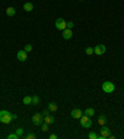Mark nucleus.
<instances>
[{"instance_id": "f257e3e1", "label": "nucleus", "mask_w": 124, "mask_h": 139, "mask_svg": "<svg viewBox=\"0 0 124 139\" xmlns=\"http://www.w3.org/2000/svg\"><path fill=\"white\" fill-rule=\"evenodd\" d=\"M12 119V116L10 114L9 111H0V123H4V124H9Z\"/></svg>"}, {"instance_id": "f03ea898", "label": "nucleus", "mask_w": 124, "mask_h": 139, "mask_svg": "<svg viewBox=\"0 0 124 139\" xmlns=\"http://www.w3.org/2000/svg\"><path fill=\"white\" fill-rule=\"evenodd\" d=\"M79 123H81V125L82 127H85V128H91V125H92V119H91V117H88V116H82L81 118H79Z\"/></svg>"}, {"instance_id": "7ed1b4c3", "label": "nucleus", "mask_w": 124, "mask_h": 139, "mask_svg": "<svg viewBox=\"0 0 124 139\" xmlns=\"http://www.w3.org/2000/svg\"><path fill=\"white\" fill-rule=\"evenodd\" d=\"M114 83H112L111 81H105V82H103V84H102V90L104 91L105 93H112L114 92Z\"/></svg>"}, {"instance_id": "20e7f679", "label": "nucleus", "mask_w": 124, "mask_h": 139, "mask_svg": "<svg viewBox=\"0 0 124 139\" xmlns=\"http://www.w3.org/2000/svg\"><path fill=\"white\" fill-rule=\"evenodd\" d=\"M32 123L35 124V125H40V124H42V121H44V116L41 114V113H35L34 116H32Z\"/></svg>"}, {"instance_id": "39448f33", "label": "nucleus", "mask_w": 124, "mask_h": 139, "mask_svg": "<svg viewBox=\"0 0 124 139\" xmlns=\"http://www.w3.org/2000/svg\"><path fill=\"white\" fill-rule=\"evenodd\" d=\"M55 26L57 30H65L67 28V21L66 20H63L62 18H60L56 20V22H55Z\"/></svg>"}, {"instance_id": "423d86ee", "label": "nucleus", "mask_w": 124, "mask_h": 139, "mask_svg": "<svg viewBox=\"0 0 124 139\" xmlns=\"http://www.w3.org/2000/svg\"><path fill=\"white\" fill-rule=\"evenodd\" d=\"M105 52V46L104 45H102V44H99V45H97V46L94 47V54L98 56L103 55Z\"/></svg>"}, {"instance_id": "0eeeda50", "label": "nucleus", "mask_w": 124, "mask_h": 139, "mask_svg": "<svg viewBox=\"0 0 124 139\" xmlns=\"http://www.w3.org/2000/svg\"><path fill=\"white\" fill-rule=\"evenodd\" d=\"M72 35H73V32H72V29H65V30H62V36L65 40H70V39H72Z\"/></svg>"}, {"instance_id": "6e6552de", "label": "nucleus", "mask_w": 124, "mask_h": 139, "mask_svg": "<svg viewBox=\"0 0 124 139\" xmlns=\"http://www.w3.org/2000/svg\"><path fill=\"white\" fill-rule=\"evenodd\" d=\"M16 56H18V60L19 61H26L27 60V52L25 50H20Z\"/></svg>"}, {"instance_id": "1a4fd4ad", "label": "nucleus", "mask_w": 124, "mask_h": 139, "mask_svg": "<svg viewBox=\"0 0 124 139\" xmlns=\"http://www.w3.org/2000/svg\"><path fill=\"white\" fill-rule=\"evenodd\" d=\"M71 116H72V118L79 119L82 117V111L78 109V108H75V109H72V112H71Z\"/></svg>"}, {"instance_id": "9d476101", "label": "nucleus", "mask_w": 124, "mask_h": 139, "mask_svg": "<svg viewBox=\"0 0 124 139\" xmlns=\"http://www.w3.org/2000/svg\"><path fill=\"white\" fill-rule=\"evenodd\" d=\"M109 134H111V129L108 127H105V125H102V128H101V135L103 138H108Z\"/></svg>"}, {"instance_id": "9b49d317", "label": "nucleus", "mask_w": 124, "mask_h": 139, "mask_svg": "<svg viewBox=\"0 0 124 139\" xmlns=\"http://www.w3.org/2000/svg\"><path fill=\"white\" fill-rule=\"evenodd\" d=\"M24 10H25V11H32V10H34L32 3H25V4H24Z\"/></svg>"}, {"instance_id": "f8f14e48", "label": "nucleus", "mask_w": 124, "mask_h": 139, "mask_svg": "<svg viewBox=\"0 0 124 139\" xmlns=\"http://www.w3.org/2000/svg\"><path fill=\"white\" fill-rule=\"evenodd\" d=\"M48 109H50V112H56L57 111V104L55 102H50L48 103Z\"/></svg>"}, {"instance_id": "ddd939ff", "label": "nucleus", "mask_w": 124, "mask_h": 139, "mask_svg": "<svg viewBox=\"0 0 124 139\" xmlns=\"http://www.w3.org/2000/svg\"><path fill=\"white\" fill-rule=\"evenodd\" d=\"M15 12H16V10L14 9V8H11V6L6 9V15H8V16H14Z\"/></svg>"}, {"instance_id": "4468645a", "label": "nucleus", "mask_w": 124, "mask_h": 139, "mask_svg": "<svg viewBox=\"0 0 124 139\" xmlns=\"http://www.w3.org/2000/svg\"><path fill=\"white\" fill-rule=\"evenodd\" d=\"M22 103L24 104H31L32 103V97H30V96H26V97H24V99H22Z\"/></svg>"}, {"instance_id": "2eb2a0df", "label": "nucleus", "mask_w": 124, "mask_h": 139, "mask_svg": "<svg viewBox=\"0 0 124 139\" xmlns=\"http://www.w3.org/2000/svg\"><path fill=\"white\" fill-rule=\"evenodd\" d=\"M85 114L88 116V117H93L94 116V109L93 108H87L86 111H85Z\"/></svg>"}, {"instance_id": "dca6fc26", "label": "nucleus", "mask_w": 124, "mask_h": 139, "mask_svg": "<svg viewBox=\"0 0 124 139\" xmlns=\"http://www.w3.org/2000/svg\"><path fill=\"white\" fill-rule=\"evenodd\" d=\"M53 121H55V118H53V117H51V116H45V118H44V122H45V123H47V124L53 123Z\"/></svg>"}, {"instance_id": "f3484780", "label": "nucleus", "mask_w": 124, "mask_h": 139, "mask_svg": "<svg viewBox=\"0 0 124 139\" xmlns=\"http://www.w3.org/2000/svg\"><path fill=\"white\" fill-rule=\"evenodd\" d=\"M105 121H107V119H105L104 116H101V117L98 118V123H99V125H104V124H105Z\"/></svg>"}, {"instance_id": "a211bd4d", "label": "nucleus", "mask_w": 124, "mask_h": 139, "mask_svg": "<svg viewBox=\"0 0 124 139\" xmlns=\"http://www.w3.org/2000/svg\"><path fill=\"white\" fill-rule=\"evenodd\" d=\"M85 52H86L87 55H92V54H94V48H92V47H86Z\"/></svg>"}, {"instance_id": "6ab92c4d", "label": "nucleus", "mask_w": 124, "mask_h": 139, "mask_svg": "<svg viewBox=\"0 0 124 139\" xmlns=\"http://www.w3.org/2000/svg\"><path fill=\"white\" fill-rule=\"evenodd\" d=\"M88 138L89 139H98V135H97V133H94V132H91V133L88 134Z\"/></svg>"}, {"instance_id": "aec40b11", "label": "nucleus", "mask_w": 124, "mask_h": 139, "mask_svg": "<svg viewBox=\"0 0 124 139\" xmlns=\"http://www.w3.org/2000/svg\"><path fill=\"white\" fill-rule=\"evenodd\" d=\"M38 103H40V98L37 96H34L32 97V104H38Z\"/></svg>"}, {"instance_id": "412c9836", "label": "nucleus", "mask_w": 124, "mask_h": 139, "mask_svg": "<svg viewBox=\"0 0 124 139\" xmlns=\"http://www.w3.org/2000/svg\"><path fill=\"white\" fill-rule=\"evenodd\" d=\"M24 50H25L26 52H30V51H32V45H30V44H27L26 46L24 47Z\"/></svg>"}, {"instance_id": "4be33fe9", "label": "nucleus", "mask_w": 124, "mask_h": 139, "mask_svg": "<svg viewBox=\"0 0 124 139\" xmlns=\"http://www.w3.org/2000/svg\"><path fill=\"white\" fill-rule=\"evenodd\" d=\"M18 138H19V135H18L16 133H15V134H9V135H8V139H18Z\"/></svg>"}, {"instance_id": "5701e85b", "label": "nucleus", "mask_w": 124, "mask_h": 139, "mask_svg": "<svg viewBox=\"0 0 124 139\" xmlns=\"http://www.w3.org/2000/svg\"><path fill=\"white\" fill-rule=\"evenodd\" d=\"M25 139H35V134L29 133V134H26V135H25Z\"/></svg>"}, {"instance_id": "b1692460", "label": "nucleus", "mask_w": 124, "mask_h": 139, "mask_svg": "<svg viewBox=\"0 0 124 139\" xmlns=\"http://www.w3.org/2000/svg\"><path fill=\"white\" fill-rule=\"evenodd\" d=\"M16 134H18V135H22V134H24V129H22V128H18V129H16Z\"/></svg>"}, {"instance_id": "393cba45", "label": "nucleus", "mask_w": 124, "mask_h": 139, "mask_svg": "<svg viewBox=\"0 0 124 139\" xmlns=\"http://www.w3.org/2000/svg\"><path fill=\"white\" fill-rule=\"evenodd\" d=\"M73 25H75V24H73L72 21H67V29H72Z\"/></svg>"}, {"instance_id": "a878e982", "label": "nucleus", "mask_w": 124, "mask_h": 139, "mask_svg": "<svg viewBox=\"0 0 124 139\" xmlns=\"http://www.w3.org/2000/svg\"><path fill=\"white\" fill-rule=\"evenodd\" d=\"M42 130H44V132H47V130H48L47 123H45V124H44V125H42Z\"/></svg>"}, {"instance_id": "bb28decb", "label": "nucleus", "mask_w": 124, "mask_h": 139, "mask_svg": "<svg viewBox=\"0 0 124 139\" xmlns=\"http://www.w3.org/2000/svg\"><path fill=\"white\" fill-rule=\"evenodd\" d=\"M48 113H50V109H46V111H44L42 116H44V117H45V116H48Z\"/></svg>"}, {"instance_id": "cd10ccee", "label": "nucleus", "mask_w": 124, "mask_h": 139, "mask_svg": "<svg viewBox=\"0 0 124 139\" xmlns=\"http://www.w3.org/2000/svg\"><path fill=\"white\" fill-rule=\"evenodd\" d=\"M50 139H57V135H56V134H51V135H50Z\"/></svg>"}, {"instance_id": "c85d7f7f", "label": "nucleus", "mask_w": 124, "mask_h": 139, "mask_svg": "<svg viewBox=\"0 0 124 139\" xmlns=\"http://www.w3.org/2000/svg\"><path fill=\"white\" fill-rule=\"evenodd\" d=\"M108 138H109V139H114V135H111V134H109V135H108Z\"/></svg>"}, {"instance_id": "c756f323", "label": "nucleus", "mask_w": 124, "mask_h": 139, "mask_svg": "<svg viewBox=\"0 0 124 139\" xmlns=\"http://www.w3.org/2000/svg\"><path fill=\"white\" fill-rule=\"evenodd\" d=\"M79 1H82V0H79Z\"/></svg>"}]
</instances>
